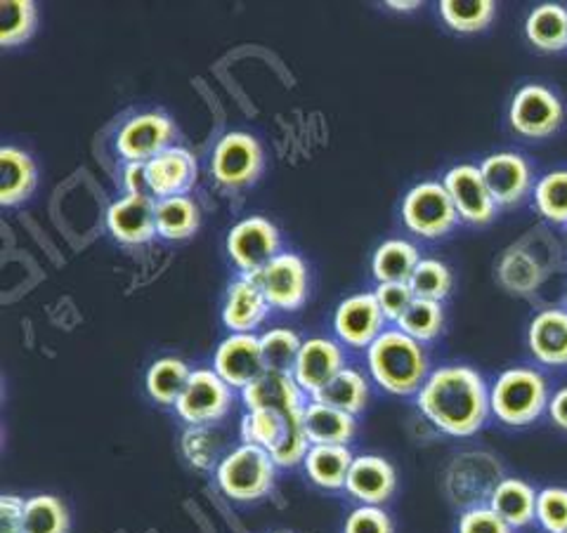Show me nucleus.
Returning a JSON list of instances; mask_svg holds the SVG:
<instances>
[{
	"label": "nucleus",
	"mask_w": 567,
	"mask_h": 533,
	"mask_svg": "<svg viewBox=\"0 0 567 533\" xmlns=\"http://www.w3.org/2000/svg\"><path fill=\"white\" fill-rule=\"evenodd\" d=\"M416 406L440 432L450 437L475 435L492 414L485 378L461 364L435 368L419 389Z\"/></svg>",
	"instance_id": "f257e3e1"
},
{
	"label": "nucleus",
	"mask_w": 567,
	"mask_h": 533,
	"mask_svg": "<svg viewBox=\"0 0 567 533\" xmlns=\"http://www.w3.org/2000/svg\"><path fill=\"white\" fill-rule=\"evenodd\" d=\"M367 366L374 383L398 397L419 395V389L431 376L429 354H425L423 343L414 341L400 328L383 331L369 345Z\"/></svg>",
	"instance_id": "f03ea898"
},
{
	"label": "nucleus",
	"mask_w": 567,
	"mask_h": 533,
	"mask_svg": "<svg viewBox=\"0 0 567 533\" xmlns=\"http://www.w3.org/2000/svg\"><path fill=\"white\" fill-rule=\"evenodd\" d=\"M548 387L546 378L535 368H508L504 370L489 393L492 416L511 425V428H523V425L535 422L548 408Z\"/></svg>",
	"instance_id": "7ed1b4c3"
},
{
	"label": "nucleus",
	"mask_w": 567,
	"mask_h": 533,
	"mask_svg": "<svg viewBox=\"0 0 567 533\" xmlns=\"http://www.w3.org/2000/svg\"><path fill=\"white\" fill-rule=\"evenodd\" d=\"M275 460L270 451L241 443L218 466V487L235 501H256L275 484Z\"/></svg>",
	"instance_id": "20e7f679"
},
{
	"label": "nucleus",
	"mask_w": 567,
	"mask_h": 533,
	"mask_svg": "<svg viewBox=\"0 0 567 533\" xmlns=\"http://www.w3.org/2000/svg\"><path fill=\"white\" fill-rule=\"evenodd\" d=\"M402 220L410 232L423 239L445 237L458 222V212L445 185L421 182L402 201Z\"/></svg>",
	"instance_id": "39448f33"
},
{
	"label": "nucleus",
	"mask_w": 567,
	"mask_h": 533,
	"mask_svg": "<svg viewBox=\"0 0 567 533\" xmlns=\"http://www.w3.org/2000/svg\"><path fill=\"white\" fill-rule=\"evenodd\" d=\"M216 370L199 368L192 370V376L183 389L181 399L175 404V411L187 425H208L227 416L233 406V393Z\"/></svg>",
	"instance_id": "423d86ee"
},
{
	"label": "nucleus",
	"mask_w": 567,
	"mask_h": 533,
	"mask_svg": "<svg viewBox=\"0 0 567 533\" xmlns=\"http://www.w3.org/2000/svg\"><path fill=\"white\" fill-rule=\"evenodd\" d=\"M279 245L277 227L260 216L237 222L227 237V253L241 276H254L265 264H270L281 253Z\"/></svg>",
	"instance_id": "0eeeda50"
},
{
	"label": "nucleus",
	"mask_w": 567,
	"mask_h": 533,
	"mask_svg": "<svg viewBox=\"0 0 567 533\" xmlns=\"http://www.w3.org/2000/svg\"><path fill=\"white\" fill-rule=\"evenodd\" d=\"M254 281L262 291L270 307L279 312H296L308 300V266L296 253H279L265 264Z\"/></svg>",
	"instance_id": "6e6552de"
},
{
	"label": "nucleus",
	"mask_w": 567,
	"mask_h": 533,
	"mask_svg": "<svg viewBox=\"0 0 567 533\" xmlns=\"http://www.w3.org/2000/svg\"><path fill=\"white\" fill-rule=\"evenodd\" d=\"M560 100L544 85H525L511 102V128L523 137H548L563 123Z\"/></svg>",
	"instance_id": "1a4fd4ad"
},
{
	"label": "nucleus",
	"mask_w": 567,
	"mask_h": 533,
	"mask_svg": "<svg viewBox=\"0 0 567 533\" xmlns=\"http://www.w3.org/2000/svg\"><path fill=\"white\" fill-rule=\"evenodd\" d=\"M210 168L223 187L251 185L262 170V147L251 135L229 133L213 151Z\"/></svg>",
	"instance_id": "9d476101"
},
{
	"label": "nucleus",
	"mask_w": 567,
	"mask_h": 533,
	"mask_svg": "<svg viewBox=\"0 0 567 533\" xmlns=\"http://www.w3.org/2000/svg\"><path fill=\"white\" fill-rule=\"evenodd\" d=\"M385 316L374 293H358L346 297L333 314L336 337L348 347L369 349L383 333Z\"/></svg>",
	"instance_id": "9b49d317"
},
{
	"label": "nucleus",
	"mask_w": 567,
	"mask_h": 533,
	"mask_svg": "<svg viewBox=\"0 0 567 533\" xmlns=\"http://www.w3.org/2000/svg\"><path fill=\"white\" fill-rule=\"evenodd\" d=\"M213 370L235 389L251 385L265 370L260 341L254 333H233L213 354Z\"/></svg>",
	"instance_id": "f8f14e48"
},
{
	"label": "nucleus",
	"mask_w": 567,
	"mask_h": 533,
	"mask_svg": "<svg viewBox=\"0 0 567 533\" xmlns=\"http://www.w3.org/2000/svg\"><path fill=\"white\" fill-rule=\"evenodd\" d=\"M173 135V123L164 114H142L121 128L116 149L126 164H150L152 158L171 149Z\"/></svg>",
	"instance_id": "ddd939ff"
},
{
	"label": "nucleus",
	"mask_w": 567,
	"mask_h": 533,
	"mask_svg": "<svg viewBox=\"0 0 567 533\" xmlns=\"http://www.w3.org/2000/svg\"><path fill=\"white\" fill-rule=\"evenodd\" d=\"M442 185H445L458 212V220L471 224H487L494 218L496 203L489 197L481 166H456L445 175V182Z\"/></svg>",
	"instance_id": "4468645a"
},
{
	"label": "nucleus",
	"mask_w": 567,
	"mask_h": 533,
	"mask_svg": "<svg viewBox=\"0 0 567 533\" xmlns=\"http://www.w3.org/2000/svg\"><path fill=\"white\" fill-rule=\"evenodd\" d=\"M343 368V352L339 345L329 341V337H310L298 352L291 376L303 393L315 397Z\"/></svg>",
	"instance_id": "2eb2a0df"
},
{
	"label": "nucleus",
	"mask_w": 567,
	"mask_h": 533,
	"mask_svg": "<svg viewBox=\"0 0 567 533\" xmlns=\"http://www.w3.org/2000/svg\"><path fill=\"white\" fill-rule=\"evenodd\" d=\"M106 227L116 241L137 245L156 237V201L145 194H126L106 210Z\"/></svg>",
	"instance_id": "dca6fc26"
},
{
	"label": "nucleus",
	"mask_w": 567,
	"mask_h": 533,
	"mask_svg": "<svg viewBox=\"0 0 567 533\" xmlns=\"http://www.w3.org/2000/svg\"><path fill=\"white\" fill-rule=\"evenodd\" d=\"M481 173L496 206H516L532 185V170L527 161L513 151L487 156L481 164Z\"/></svg>",
	"instance_id": "f3484780"
},
{
	"label": "nucleus",
	"mask_w": 567,
	"mask_h": 533,
	"mask_svg": "<svg viewBox=\"0 0 567 533\" xmlns=\"http://www.w3.org/2000/svg\"><path fill=\"white\" fill-rule=\"evenodd\" d=\"M147 185L156 201L171 197H185V191L197 180V158L187 149L171 147L145 164Z\"/></svg>",
	"instance_id": "a211bd4d"
},
{
	"label": "nucleus",
	"mask_w": 567,
	"mask_h": 533,
	"mask_svg": "<svg viewBox=\"0 0 567 533\" xmlns=\"http://www.w3.org/2000/svg\"><path fill=\"white\" fill-rule=\"evenodd\" d=\"M241 399L248 411H277L291 414L303 408V389L298 387L291 373L262 370L260 376L241 389Z\"/></svg>",
	"instance_id": "6ab92c4d"
},
{
	"label": "nucleus",
	"mask_w": 567,
	"mask_h": 533,
	"mask_svg": "<svg viewBox=\"0 0 567 533\" xmlns=\"http://www.w3.org/2000/svg\"><path fill=\"white\" fill-rule=\"evenodd\" d=\"M398 489V472L381 456H360L352 460L346 491L364 505H381Z\"/></svg>",
	"instance_id": "aec40b11"
},
{
	"label": "nucleus",
	"mask_w": 567,
	"mask_h": 533,
	"mask_svg": "<svg viewBox=\"0 0 567 533\" xmlns=\"http://www.w3.org/2000/svg\"><path fill=\"white\" fill-rule=\"evenodd\" d=\"M270 302L254 276H239L227 291L223 307V324L233 333H254L270 314Z\"/></svg>",
	"instance_id": "412c9836"
},
{
	"label": "nucleus",
	"mask_w": 567,
	"mask_h": 533,
	"mask_svg": "<svg viewBox=\"0 0 567 533\" xmlns=\"http://www.w3.org/2000/svg\"><path fill=\"white\" fill-rule=\"evenodd\" d=\"M529 352L539 364L567 366V312L544 310L529 324Z\"/></svg>",
	"instance_id": "4be33fe9"
},
{
	"label": "nucleus",
	"mask_w": 567,
	"mask_h": 533,
	"mask_svg": "<svg viewBox=\"0 0 567 533\" xmlns=\"http://www.w3.org/2000/svg\"><path fill=\"white\" fill-rule=\"evenodd\" d=\"M303 425L312 447H319V443L348 447L354 432H358V420H354V416L315 399L303 408Z\"/></svg>",
	"instance_id": "5701e85b"
},
{
	"label": "nucleus",
	"mask_w": 567,
	"mask_h": 533,
	"mask_svg": "<svg viewBox=\"0 0 567 533\" xmlns=\"http://www.w3.org/2000/svg\"><path fill=\"white\" fill-rule=\"evenodd\" d=\"M489 508L511 526L520 529L537 518V491L523 479L508 477L492 489Z\"/></svg>",
	"instance_id": "b1692460"
},
{
	"label": "nucleus",
	"mask_w": 567,
	"mask_h": 533,
	"mask_svg": "<svg viewBox=\"0 0 567 533\" xmlns=\"http://www.w3.org/2000/svg\"><path fill=\"white\" fill-rule=\"evenodd\" d=\"M35 182H39V175L27 151L14 147L0 149V203L17 206L27 201Z\"/></svg>",
	"instance_id": "393cba45"
},
{
	"label": "nucleus",
	"mask_w": 567,
	"mask_h": 533,
	"mask_svg": "<svg viewBox=\"0 0 567 533\" xmlns=\"http://www.w3.org/2000/svg\"><path fill=\"white\" fill-rule=\"evenodd\" d=\"M352 460L354 456L350 453L348 447L319 443V447H310L303 466L312 484L327 491H339V489H346Z\"/></svg>",
	"instance_id": "a878e982"
},
{
	"label": "nucleus",
	"mask_w": 567,
	"mask_h": 533,
	"mask_svg": "<svg viewBox=\"0 0 567 533\" xmlns=\"http://www.w3.org/2000/svg\"><path fill=\"white\" fill-rule=\"evenodd\" d=\"M421 262L419 251L402 239H390L379 245L371 260V274L379 283H410L416 264Z\"/></svg>",
	"instance_id": "bb28decb"
},
{
	"label": "nucleus",
	"mask_w": 567,
	"mask_h": 533,
	"mask_svg": "<svg viewBox=\"0 0 567 533\" xmlns=\"http://www.w3.org/2000/svg\"><path fill=\"white\" fill-rule=\"evenodd\" d=\"M525 33L529 43L544 52L567 48V10L556 3L535 8L527 17Z\"/></svg>",
	"instance_id": "cd10ccee"
},
{
	"label": "nucleus",
	"mask_w": 567,
	"mask_h": 533,
	"mask_svg": "<svg viewBox=\"0 0 567 533\" xmlns=\"http://www.w3.org/2000/svg\"><path fill=\"white\" fill-rule=\"evenodd\" d=\"M199 208L189 197L156 201V234L168 241L189 239L199 229Z\"/></svg>",
	"instance_id": "c85d7f7f"
},
{
	"label": "nucleus",
	"mask_w": 567,
	"mask_h": 533,
	"mask_svg": "<svg viewBox=\"0 0 567 533\" xmlns=\"http://www.w3.org/2000/svg\"><path fill=\"white\" fill-rule=\"evenodd\" d=\"M312 399L329 404L333 408H341V411L350 416H358L360 411H364V406L369 401V385L360 370L343 368L339 376H336L327 387L319 389Z\"/></svg>",
	"instance_id": "c756f323"
},
{
	"label": "nucleus",
	"mask_w": 567,
	"mask_h": 533,
	"mask_svg": "<svg viewBox=\"0 0 567 533\" xmlns=\"http://www.w3.org/2000/svg\"><path fill=\"white\" fill-rule=\"evenodd\" d=\"M192 376L189 366L177 357H164L147 370V393L162 406H175Z\"/></svg>",
	"instance_id": "7c9ffc66"
},
{
	"label": "nucleus",
	"mask_w": 567,
	"mask_h": 533,
	"mask_svg": "<svg viewBox=\"0 0 567 533\" xmlns=\"http://www.w3.org/2000/svg\"><path fill=\"white\" fill-rule=\"evenodd\" d=\"M24 533H69V512L58 495H33L24 505Z\"/></svg>",
	"instance_id": "2f4dec72"
},
{
	"label": "nucleus",
	"mask_w": 567,
	"mask_h": 533,
	"mask_svg": "<svg viewBox=\"0 0 567 533\" xmlns=\"http://www.w3.org/2000/svg\"><path fill=\"white\" fill-rule=\"evenodd\" d=\"M440 17L458 33L483 31L494 17L492 0H442Z\"/></svg>",
	"instance_id": "473e14b6"
},
{
	"label": "nucleus",
	"mask_w": 567,
	"mask_h": 533,
	"mask_svg": "<svg viewBox=\"0 0 567 533\" xmlns=\"http://www.w3.org/2000/svg\"><path fill=\"white\" fill-rule=\"evenodd\" d=\"M260 352L265 370H279V373H291L298 359V352L303 347L298 333L291 328H270L265 331L260 337Z\"/></svg>",
	"instance_id": "72a5a7b5"
},
{
	"label": "nucleus",
	"mask_w": 567,
	"mask_h": 533,
	"mask_svg": "<svg viewBox=\"0 0 567 533\" xmlns=\"http://www.w3.org/2000/svg\"><path fill=\"white\" fill-rule=\"evenodd\" d=\"M442 326H445V314H442L440 302L421 297H414L410 310L398 322V328L419 343L435 341L442 333Z\"/></svg>",
	"instance_id": "f704fd0d"
},
{
	"label": "nucleus",
	"mask_w": 567,
	"mask_h": 533,
	"mask_svg": "<svg viewBox=\"0 0 567 533\" xmlns=\"http://www.w3.org/2000/svg\"><path fill=\"white\" fill-rule=\"evenodd\" d=\"M499 279L513 293H532L544 279L542 264L525 251H508L499 264Z\"/></svg>",
	"instance_id": "c9c22d12"
},
{
	"label": "nucleus",
	"mask_w": 567,
	"mask_h": 533,
	"mask_svg": "<svg viewBox=\"0 0 567 533\" xmlns=\"http://www.w3.org/2000/svg\"><path fill=\"white\" fill-rule=\"evenodd\" d=\"M287 432V414L277 411H248L241 418V439L265 451H272Z\"/></svg>",
	"instance_id": "e433bc0d"
},
{
	"label": "nucleus",
	"mask_w": 567,
	"mask_h": 533,
	"mask_svg": "<svg viewBox=\"0 0 567 533\" xmlns=\"http://www.w3.org/2000/svg\"><path fill=\"white\" fill-rule=\"evenodd\" d=\"M303 408L287 414V432H284V437L279 439L277 447L270 451L277 468H293L298 463H303L310 447H312L308 435H306Z\"/></svg>",
	"instance_id": "4c0bfd02"
},
{
	"label": "nucleus",
	"mask_w": 567,
	"mask_h": 533,
	"mask_svg": "<svg viewBox=\"0 0 567 533\" xmlns=\"http://www.w3.org/2000/svg\"><path fill=\"white\" fill-rule=\"evenodd\" d=\"M35 27V6L31 0H3L0 3V43L6 48L24 43Z\"/></svg>",
	"instance_id": "58836bf2"
},
{
	"label": "nucleus",
	"mask_w": 567,
	"mask_h": 533,
	"mask_svg": "<svg viewBox=\"0 0 567 533\" xmlns=\"http://www.w3.org/2000/svg\"><path fill=\"white\" fill-rule=\"evenodd\" d=\"M535 206L548 222L567 224V170H554L535 187Z\"/></svg>",
	"instance_id": "ea45409f"
},
{
	"label": "nucleus",
	"mask_w": 567,
	"mask_h": 533,
	"mask_svg": "<svg viewBox=\"0 0 567 533\" xmlns=\"http://www.w3.org/2000/svg\"><path fill=\"white\" fill-rule=\"evenodd\" d=\"M454 286L450 266L440 260H421L410 279V289L414 297L421 300H445Z\"/></svg>",
	"instance_id": "a19ab883"
},
{
	"label": "nucleus",
	"mask_w": 567,
	"mask_h": 533,
	"mask_svg": "<svg viewBox=\"0 0 567 533\" xmlns=\"http://www.w3.org/2000/svg\"><path fill=\"white\" fill-rule=\"evenodd\" d=\"M546 533H567V489L548 487L537 493V518Z\"/></svg>",
	"instance_id": "79ce46f5"
},
{
	"label": "nucleus",
	"mask_w": 567,
	"mask_h": 533,
	"mask_svg": "<svg viewBox=\"0 0 567 533\" xmlns=\"http://www.w3.org/2000/svg\"><path fill=\"white\" fill-rule=\"evenodd\" d=\"M379 307L388 322H400L404 312L410 310L414 302V293L410 289V283H379V289L374 291Z\"/></svg>",
	"instance_id": "37998d69"
},
{
	"label": "nucleus",
	"mask_w": 567,
	"mask_h": 533,
	"mask_svg": "<svg viewBox=\"0 0 567 533\" xmlns=\"http://www.w3.org/2000/svg\"><path fill=\"white\" fill-rule=\"evenodd\" d=\"M343 533H395V529L379 505H362L348 514Z\"/></svg>",
	"instance_id": "c03bdc74"
},
{
	"label": "nucleus",
	"mask_w": 567,
	"mask_h": 533,
	"mask_svg": "<svg viewBox=\"0 0 567 533\" xmlns=\"http://www.w3.org/2000/svg\"><path fill=\"white\" fill-rule=\"evenodd\" d=\"M513 529L492 508H471L458 518V533H511Z\"/></svg>",
	"instance_id": "a18cd8bd"
},
{
	"label": "nucleus",
	"mask_w": 567,
	"mask_h": 533,
	"mask_svg": "<svg viewBox=\"0 0 567 533\" xmlns=\"http://www.w3.org/2000/svg\"><path fill=\"white\" fill-rule=\"evenodd\" d=\"M24 505L20 495L0 499V533H24Z\"/></svg>",
	"instance_id": "49530a36"
},
{
	"label": "nucleus",
	"mask_w": 567,
	"mask_h": 533,
	"mask_svg": "<svg viewBox=\"0 0 567 533\" xmlns=\"http://www.w3.org/2000/svg\"><path fill=\"white\" fill-rule=\"evenodd\" d=\"M123 187H126V194H145V197H152L145 164H126V170H123Z\"/></svg>",
	"instance_id": "de8ad7c7"
},
{
	"label": "nucleus",
	"mask_w": 567,
	"mask_h": 533,
	"mask_svg": "<svg viewBox=\"0 0 567 533\" xmlns=\"http://www.w3.org/2000/svg\"><path fill=\"white\" fill-rule=\"evenodd\" d=\"M548 416H551L560 430H567V387L558 389L551 401H548Z\"/></svg>",
	"instance_id": "09e8293b"
},
{
	"label": "nucleus",
	"mask_w": 567,
	"mask_h": 533,
	"mask_svg": "<svg viewBox=\"0 0 567 533\" xmlns=\"http://www.w3.org/2000/svg\"><path fill=\"white\" fill-rule=\"evenodd\" d=\"M390 10H400V12H404V10H416L421 3H419V0H400V3H398V0H388V3H385Z\"/></svg>",
	"instance_id": "8fccbe9b"
}]
</instances>
